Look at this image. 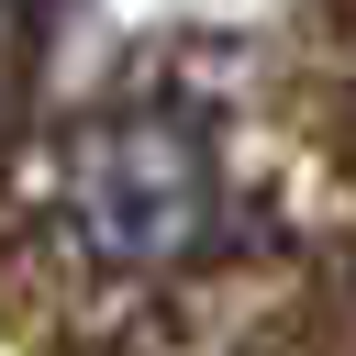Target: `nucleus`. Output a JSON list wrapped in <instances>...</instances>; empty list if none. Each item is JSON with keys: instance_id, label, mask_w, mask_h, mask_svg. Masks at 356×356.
<instances>
[{"instance_id": "obj_1", "label": "nucleus", "mask_w": 356, "mask_h": 356, "mask_svg": "<svg viewBox=\"0 0 356 356\" xmlns=\"http://www.w3.org/2000/svg\"><path fill=\"white\" fill-rule=\"evenodd\" d=\"M67 222L100 267H189L222 245V167L178 111H100L67 145Z\"/></svg>"}]
</instances>
